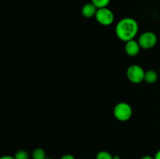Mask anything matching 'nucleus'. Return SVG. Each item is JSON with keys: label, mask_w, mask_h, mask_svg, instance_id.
<instances>
[{"label": "nucleus", "mask_w": 160, "mask_h": 159, "mask_svg": "<svg viewBox=\"0 0 160 159\" xmlns=\"http://www.w3.org/2000/svg\"><path fill=\"white\" fill-rule=\"evenodd\" d=\"M138 30L139 25L137 20L131 17H124L117 23L115 33L120 41L128 42L134 40L138 34Z\"/></svg>", "instance_id": "obj_1"}, {"label": "nucleus", "mask_w": 160, "mask_h": 159, "mask_svg": "<svg viewBox=\"0 0 160 159\" xmlns=\"http://www.w3.org/2000/svg\"><path fill=\"white\" fill-rule=\"evenodd\" d=\"M113 115L118 121L127 122L132 117L133 109L128 103L120 102L114 107Z\"/></svg>", "instance_id": "obj_2"}, {"label": "nucleus", "mask_w": 160, "mask_h": 159, "mask_svg": "<svg viewBox=\"0 0 160 159\" xmlns=\"http://www.w3.org/2000/svg\"><path fill=\"white\" fill-rule=\"evenodd\" d=\"M95 17L97 22L102 26H110L115 20L113 12L108 7L98 9Z\"/></svg>", "instance_id": "obj_3"}, {"label": "nucleus", "mask_w": 160, "mask_h": 159, "mask_svg": "<svg viewBox=\"0 0 160 159\" xmlns=\"http://www.w3.org/2000/svg\"><path fill=\"white\" fill-rule=\"evenodd\" d=\"M145 71L138 65H130L127 70V76L133 84H140L145 80Z\"/></svg>", "instance_id": "obj_4"}, {"label": "nucleus", "mask_w": 160, "mask_h": 159, "mask_svg": "<svg viewBox=\"0 0 160 159\" xmlns=\"http://www.w3.org/2000/svg\"><path fill=\"white\" fill-rule=\"evenodd\" d=\"M157 36L155 33L152 32V31H146L141 34L138 41L142 48L150 49L156 46V45L157 44Z\"/></svg>", "instance_id": "obj_5"}, {"label": "nucleus", "mask_w": 160, "mask_h": 159, "mask_svg": "<svg viewBox=\"0 0 160 159\" xmlns=\"http://www.w3.org/2000/svg\"><path fill=\"white\" fill-rule=\"evenodd\" d=\"M141 48H141L138 41H135L134 39V40H131L129 41L126 42L124 47L126 53L129 56H131V57L136 56L137 55H138V53L140 52Z\"/></svg>", "instance_id": "obj_6"}, {"label": "nucleus", "mask_w": 160, "mask_h": 159, "mask_svg": "<svg viewBox=\"0 0 160 159\" xmlns=\"http://www.w3.org/2000/svg\"><path fill=\"white\" fill-rule=\"evenodd\" d=\"M98 8L92 2H88L84 4L81 8V14L85 18H92L95 17Z\"/></svg>", "instance_id": "obj_7"}, {"label": "nucleus", "mask_w": 160, "mask_h": 159, "mask_svg": "<svg viewBox=\"0 0 160 159\" xmlns=\"http://www.w3.org/2000/svg\"><path fill=\"white\" fill-rule=\"evenodd\" d=\"M157 80L158 73L155 70H148L145 71V80H144L145 82L148 83V84H154V83L157 81Z\"/></svg>", "instance_id": "obj_8"}, {"label": "nucleus", "mask_w": 160, "mask_h": 159, "mask_svg": "<svg viewBox=\"0 0 160 159\" xmlns=\"http://www.w3.org/2000/svg\"><path fill=\"white\" fill-rule=\"evenodd\" d=\"M32 158L33 159H45L46 158V154H45V151L41 147L35 148L32 152Z\"/></svg>", "instance_id": "obj_9"}, {"label": "nucleus", "mask_w": 160, "mask_h": 159, "mask_svg": "<svg viewBox=\"0 0 160 159\" xmlns=\"http://www.w3.org/2000/svg\"><path fill=\"white\" fill-rule=\"evenodd\" d=\"M91 2L93 3L98 9H100L107 7L110 2V0H91Z\"/></svg>", "instance_id": "obj_10"}, {"label": "nucleus", "mask_w": 160, "mask_h": 159, "mask_svg": "<svg viewBox=\"0 0 160 159\" xmlns=\"http://www.w3.org/2000/svg\"><path fill=\"white\" fill-rule=\"evenodd\" d=\"M96 159H113V155L106 151H102L97 154Z\"/></svg>", "instance_id": "obj_11"}, {"label": "nucleus", "mask_w": 160, "mask_h": 159, "mask_svg": "<svg viewBox=\"0 0 160 159\" xmlns=\"http://www.w3.org/2000/svg\"><path fill=\"white\" fill-rule=\"evenodd\" d=\"M14 157L15 159H29V154H28V151H24V150H20L16 153Z\"/></svg>", "instance_id": "obj_12"}, {"label": "nucleus", "mask_w": 160, "mask_h": 159, "mask_svg": "<svg viewBox=\"0 0 160 159\" xmlns=\"http://www.w3.org/2000/svg\"><path fill=\"white\" fill-rule=\"evenodd\" d=\"M59 159H75V157H74V156L72 155V154H64V155H62Z\"/></svg>", "instance_id": "obj_13"}, {"label": "nucleus", "mask_w": 160, "mask_h": 159, "mask_svg": "<svg viewBox=\"0 0 160 159\" xmlns=\"http://www.w3.org/2000/svg\"><path fill=\"white\" fill-rule=\"evenodd\" d=\"M0 159H15V157L10 155H5V156H2Z\"/></svg>", "instance_id": "obj_14"}, {"label": "nucleus", "mask_w": 160, "mask_h": 159, "mask_svg": "<svg viewBox=\"0 0 160 159\" xmlns=\"http://www.w3.org/2000/svg\"><path fill=\"white\" fill-rule=\"evenodd\" d=\"M140 159H154V157L150 155H144Z\"/></svg>", "instance_id": "obj_15"}, {"label": "nucleus", "mask_w": 160, "mask_h": 159, "mask_svg": "<svg viewBox=\"0 0 160 159\" xmlns=\"http://www.w3.org/2000/svg\"><path fill=\"white\" fill-rule=\"evenodd\" d=\"M154 159H160V150H159V151L156 153V154H155L154 156Z\"/></svg>", "instance_id": "obj_16"}, {"label": "nucleus", "mask_w": 160, "mask_h": 159, "mask_svg": "<svg viewBox=\"0 0 160 159\" xmlns=\"http://www.w3.org/2000/svg\"><path fill=\"white\" fill-rule=\"evenodd\" d=\"M113 159H120V157L119 155H113Z\"/></svg>", "instance_id": "obj_17"}, {"label": "nucleus", "mask_w": 160, "mask_h": 159, "mask_svg": "<svg viewBox=\"0 0 160 159\" xmlns=\"http://www.w3.org/2000/svg\"><path fill=\"white\" fill-rule=\"evenodd\" d=\"M45 159H52V158H50V157H46Z\"/></svg>", "instance_id": "obj_18"}]
</instances>
